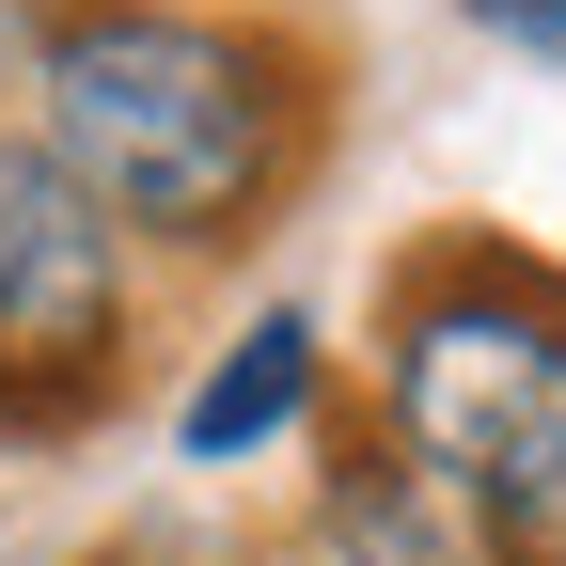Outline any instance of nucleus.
Masks as SVG:
<instances>
[{
  "instance_id": "nucleus-1",
  "label": "nucleus",
  "mask_w": 566,
  "mask_h": 566,
  "mask_svg": "<svg viewBox=\"0 0 566 566\" xmlns=\"http://www.w3.org/2000/svg\"><path fill=\"white\" fill-rule=\"evenodd\" d=\"M48 95V158L95 189L111 237H252L283 158H300V63L237 17H189V0H63L32 48Z\"/></svg>"
},
{
  "instance_id": "nucleus-2",
  "label": "nucleus",
  "mask_w": 566,
  "mask_h": 566,
  "mask_svg": "<svg viewBox=\"0 0 566 566\" xmlns=\"http://www.w3.org/2000/svg\"><path fill=\"white\" fill-rule=\"evenodd\" d=\"M394 441L488 566H566V283L441 252L394 300Z\"/></svg>"
},
{
  "instance_id": "nucleus-3",
  "label": "nucleus",
  "mask_w": 566,
  "mask_h": 566,
  "mask_svg": "<svg viewBox=\"0 0 566 566\" xmlns=\"http://www.w3.org/2000/svg\"><path fill=\"white\" fill-rule=\"evenodd\" d=\"M111 363H126V237L32 126H0V409L48 424Z\"/></svg>"
},
{
  "instance_id": "nucleus-4",
  "label": "nucleus",
  "mask_w": 566,
  "mask_h": 566,
  "mask_svg": "<svg viewBox=\"0 0 566 566\" xmlns=\"http://www.w3.org/2000/svg\"><path fill=\"white\" fill-rule=\"evenodd\" d=\"M300 409H315V315H252L221 363L189 378V409H174V457H189V472H237V457H268Z\"/></svg>"
},
{
  "instance_id": "nucleus-5",
  "label": "nucleus",
  "mask_w": 566,
  "mask_h": 566,
  "mask_svg": "<svg viewBox=\"0 0 566 566\" xmlns=\"http://www.w3.org/2000/svg\"><path fill=\"white\" fill-rule=\"evenodd\" d=\"M315 551H331V566H488V551L457 535V504H441L424 472H394V457H346V472H331Z\"/></svg>"
},
{
  "instance_id": "nucleus-6",
  "label": "nucleus",
  "mask_w": 566,
  "mask_h": 566,
  "mask_svg": "<svg viewBox=\"0 0 566 566\" xmlns=\"http://www.w3.org/2000/svg\"><path fill=\"white\" fill-rule=\"evenodd\" d=\"M472 32H504V48H535V63H566V0H472Z\"/></svg>"
},
{
  "instance_id": "nucleus-7",
  "label": "nucleus",
  "mask_w": 566,
  "mask_h": 566,
  "mask_svg": "<svg viewBox=\"0 0 566 566\" xmlns=\"http://www.w3.org/2000/svg\"><path fill=\"white\" fill-rule=\"evenodd\" d=\"M268 566H331V551H315V535H300V551H268Z\"/></svg>"
}]
</instances>
